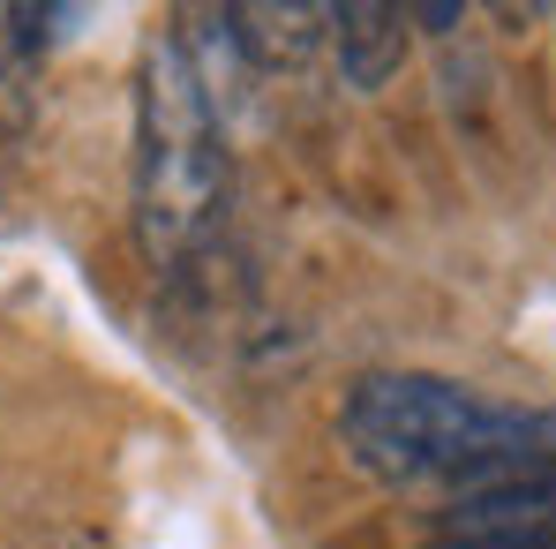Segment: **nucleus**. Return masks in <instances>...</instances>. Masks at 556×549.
<instances>
[{
	"label": "nucleus",
	"mask_w": 556,
	"mask_h": 549,
	"mask_svg": "<svg viewBox=\"0 0 556 549\" xmlns=\"http://www.w3.org/2000/svg\"><path fill=\"white\" fill-rule=\"evenodd\" d=\"M346 437L376 474L459 482L466 497L556 474V414L473 399L444 376H362L346 399Z\"/></svg>",
	"instance_id": "f257e3e1"
},
{
	"label": "nucleus",
	"mask_w": 556,
	"mask_h": 549,
	"mask_svg": "<svg viewBox=\"0 0 556 549\" xmlns=\"http://www.w3.org/2000/svg\"><path fill=\"white\" fill-rule=\"evenodd\" d=\"M226 196V151L203 68L188 61L181 38H159L143 53V91H136V234L151 264L188 257Z\"/></svg>",
	"instance_id": "f03ea898"
},
{
	"label": "nucleus",
	"mask_w": 556,
	"mask_h": 549,
	"mask_svg": "<svg viewBox=\"0 0 556 549\" xmlns=\"http://www.w3.org/2000/svg\"><path fill=\"white\" fill-rule=\"evenodd\" d=\"M437 549H556V474L459 497V512L437 527Z\"/></svg>",
	"instance_id": "7ed1b4c3"
},
{
	"label": "nucleus",
	"mask_w": 556,
	"mask_h": 549,
	"mask_svg": "<svg viewBox=\"0 0 556 549\" xmlns=\"http://www.w3.org/2000/svg\"><path fill=\"white\" fill-rule=\"evenodd\" d=\"M331 23H339V68H346V84L354 91H383L399 76V61H406V15L383 8V0H354Z\"/></svg>",
	"instance_id": "20e7f679"
},
{
	"label": "nucleus",
	"mask_w": 556,
	"mask_h": 549,
	"mask_svg": "<svg viewBox=\"0 0 556 549\" xmlns=\"http://www.w3.org/2000/svg\"><path fill=\"white\" fill-rule=\"evenodd\" d=\"M226 23L256 61H301L316 46V23H331V15L324 8H226Z\"/></svg>",
	"instance_id": "39448f33"
}]
</instances>
